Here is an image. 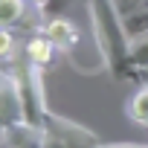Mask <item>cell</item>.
<instances>
[{
	"label": "cell",
	"instance_id": "obj_4",
	"mask_svg": "<svg viewBox=\"0 0 148 148\" xmlns=\"http://www.w3.org/2000/svg\"><path fill=\"white\" fill-rule=\"evenodd\" d=\"M41 32L55 44V49H58V52H64V55H67V61H70V64H76V61H79V52H82L84 35H82V29L73 23V21H67L64 15H58V18H47V21H44V26H41Z\"/></svg>",
	"mask_w": 148,
	"mask_h": 148
},
{
	"label": "cell",
	"instance_id": "obj_6",
	"mask_svg": "<svg viewBox=\"0 0 148 148\" xmlns=\"http://www.w3.org/2000/svg\"><path fill=\"white\" fill-rule=\"evenodd\" d=\"M128 41L148 35V0H110Z\"/></svg>",
	"mask_w": 148,
	"mask_h": 148
},
{
	"label": "cell",
	"instance_id": "obj_8",
	"mask_svg": "<svg viewBox=\"0 0 148 148\" xmlns=\"http://www.w3.org/2000/svg\"><path fill=\"white\" fill-rule=\"evenodd\" d=\"M12 148H44V128H35L29 122H21L9 131H3Z\"/></svg>",
	"mask_w": 148,
	"mask_h": 148
},
{
	"label": "cell",
	"instance_id": "obj_12",
	"mask_svg": "<svg viewBox=\"0 0 148 148\" xmlns=\"http://www.w3.org/2000/svg\"><path fill=\"white\" fill-rule=\"evenodd\" d=\"M15 58H18V38L9 26H0V61L12 64Z\"/></svg>",
	"mask_w": 148,
	"mask_h": 148
},
{
	"label": "cell",
	"instance_id": "obj_14",
	"mask_svg": "<svg viewBox=\"0 0 148 148\" xmlns=\"http://www.w3.org/2000/svg\"><path fill=\"white\" fill-rule=\"evenodd\" d=\"M32 3H35V9H41V6L47 3V0H32Z\"/></svg>",
	"mask_w": 148,
	"mask_h": 148
},
{
	"label": "cell",
	"instance_id": "obj_11",
	"mask_svg": "<svg viewBox=\"0 0 148 148\" xmlns=\"http://www.w3.org/2000/svg\"><path fill=\"white\" fill-rule=\"evenodd\" d=\"M26 15V0H0V26H15Z\"/></svg>",
	"mask_w": 148,
	"mask_h": 148
},
{
	"label": "cell",
	"instance_id": "obj_13",
	"mask_svg": "<svg viewBox=\"0 0 148 148\" xmlns=\"http://www.w3.org/2000/svg\"><path fill=\"white\" fill-rule=\"evenodd\" d=\"M99 148H145V145H131V142H116V145H99Z\"/></svg>",
	"mask_w": 148,
	"mask_h": 148
},
{
	"label": "cell",
	"instance_id": "obj_10",
	"mask_svg": "<svg viewBox=\"0 0 148 148\" xmlns=\"http://www.w3.org/2000/svg\"><path fill=\"white\" fill-rule=\"evenodd\" d=\"M128 61H131V67H134L136 76H139V73H148V35L131 41V47H128Z\"/></svg>",
	"mask_w": 148,
	"mask_h": 148
},
{
	"label": "cell",
	"instance_id": "obj_2",
	"mask_svg": "<svg viewBox=\"0 0 148 148\" xmlns=\"http://www.w3.org/2000/svg\"><path fill=\"white\" fill-rule=\"evenodd\" d=\"M12 76L18 82V93H21V105H23V122L44 128V119L49 113L47 99H44V73L41 67H35L26 55L12 61Z\"/></svg>",
	"mask_w": 148,
	"mask_h": 148
},
{
	"label": "cell",
	"instance_id": "obj_5",
	"mask_svg": "<svg viewBox=\"0 0 148 148\" xmlns=\"http://www.w3.org/2000/svg\"><path fill=\"white\" fill-rule=\"evenodd\" d=\"M23 122V105L18 93V82L9 70H0V134Z\"/></svg>",
	"mask_w": 148,
	"mask_h": 148
},
{
	"label": "cell",
	"instance_id": "obj_9",
	"mask_svg": "<svg viewBox=\"0 0 148 148\" xmlns=\"http://www.w3.org/2000/svg\"><path fill=\"white\" fill-rule=\"evenodd\" d=\"M125 113H128V119H131V122H136V125H145V128H148V87L136 90V93L128 99Z\"/></svg>",
	"mask_w": 148,
	"mask_h": 148
},
{
	"label": "cell",
	"instance_id": "obj_1",
	"mask_svg": "<svg viewBox=\"0 0 148 148\" xmlns=\"http://www.w3.org/2000/svg\"><path fill=\"white\" fill-rule=\"evenodd\" d=\"M87 18H90V35L99 44L102 55H105V64L110 70V76L116 82L134 79L136 73H134V67L128 61L131 41H128V35L122 29V21H119L113 3L110 0H90L87 3Z\"/></svg>",
	"mask_w": 148,
	"mask_h": 148
},
{
	"label": "cell",
	"instance_id": "obj_3",
	"mask_svg": "<svg viewBox=\"0 0 148 148\" xmlns=\"http://www.w3.org/2000/svg\"><path fill=\"white\" fill-rule=\"evenodd\" d=\"M44 131H47L49 136H55L64 148H99V145H102L93 131L82 128L79 122H73V119H64V116H58V113H52V110H49L47 119H44Z\"/></svg>",
	"mask_w": 148,
	"mask_h": 148
},
{
	"label": "cell",
	"instance_id": "obj_7",
	"mask_svg": "<svg viewBox=\"0 0 148 148\" xmlns=\"http://www.w3.org/2000/svg\"><path fill=\"white\" fill-rule=\"evenodd\" d=\"M55 52H58V49H55V44H52L41 29H38V32H32V35H29V41H26V47H23V55H26L35 67H41V70L52 64Z\"/></svg>",
	"mask_w": 148,
	"mask_h": 148
}]
</instances>
